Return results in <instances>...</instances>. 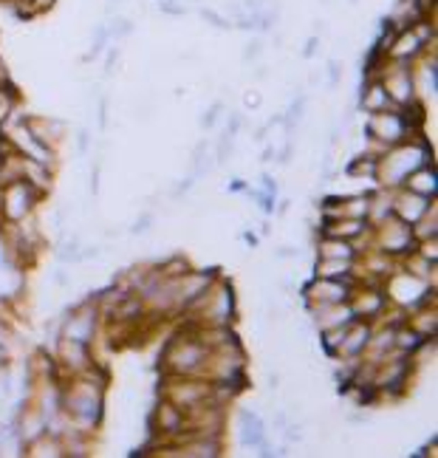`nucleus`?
<instances>
[{
	"label": "nucleus",
	"instance_id": "6e6552de",
	"mask_svg": "<svg viewBox=\"0 0 438 458\" xmlns=\"http://www.w3.org/2000/svg\"><path fill=\"white\" fill-rule=\"evenodd\" d=\"M305 291H314L311 297H317V303H348L351 300V283L348 280H322L320 277Z\"/></svg>",
	"mask_w": 438,
	"mask_h": 458
},
{
	"label": "nucleus",
	"instance_id": "a878e982",
	"mask_svg": "<svg viewBox=\"0 0 438 458\" xmlns=\"http://www.w3.org/2000/svg\"><path fill=\"white\" fill-rule=\"evenodd\" d=\"M150 221H153V218H150V216H145V218H142L139 224H133V232H139V235H142V232H147V227H150Z\"/></svg>",
	"mask_w": 438,
	"mask_h": 458
},
{
	"label": "nucleus",
	"instance_id": "7c9ffc66",
	"mask_svg": "<svg viewBox=\"0 0 438 458\" xmlns=\"http://www.w3.org/2000/svg\"><path fill=\"white\" fill-rule=\"evenodd\" d=\"M351 3H356V0H351Z\"/></svg>",
	"mask_w": 438,
	"mask_h": 458
},
{
	"label": "nucleus",
	"instance_id": "4be33fe9",
	"mask_svg": "<svg viewBox=\"0 0 438 458\" xmlns=\"http://www.w3.org/2000/svg\"><path fill=\"white\" fill-rule=\"evenodd\" d=\"M263 54V43L260 40H252L249 45H246V51H243V60H257Z\"/></svg>",
	"mask_w": 438,
	"mask_h": 458
},
{
	"label": "nucleus",
	"instance_id": "2f4dec72",
	"mask_svg": "<svg viewBox=\"0 0 438 458\" xmlns=\"http://www.w3.org/2000/svg\"><path fill=\"white\" fill-rule=\"evenodd\" d=\"M156 3H159V0H156Z\"/></svg>",
	"mask_w": 438,
	"mask_h": 458
},
{
	"label": "nucleus",
	"instance_id": "393cba45",
	"mask_svg": "<svg viewBox=\"0 0 438 458\" xmlns=\"http://www.w3.org/2000/svg\"><path fill=\"white\" fill-rule=\"evenodd\" d=\"M286 442H303V428L300 425H288L286 428Z\"/></svg>",
	"mask_w": 438,
	"mask_h": 458
},
{
	"label": "nucleus",
	"instance_id": "ddd939ff",
	"mask_svg": "<svg viewBox=\"0 0 438 458\" xmlns=\"http://www.w3.org/2000/svg\"><path fill=\"white\" fill-rule=\"evenodd\" d=\"M207 359V351L198 345V342H181V351L176 354V359H173V368L176 371H181V374H187V371H196L201 362Z\"/></svg>",
	"mask_w": 438,
	"mask_h": 458
},
{
	"label": "nucleus",
	"instance_id": "9d476101",
	"mask_svg": "<svg viewBox=\"0 0 438 458\" xmlns=\"http://www.w3.org/2000/svg\"><path fill=\"white\" fill-rule=\"evenodd\" d=\"M317 255L322 260H354L356 257V249L351 240L345 238H337V235H322L320 246H317Z\"/></svg>",
	"mask_w": 438,
	"mask_h": 458
},
{
	"label": "nucleus",
	"instance_id": "412c9836",
	"mask_svg": "<svg viewBox=\"0 0 438 458\" xmlns=\"http://www.w3.org/2000/svg\"><path fill=\"white\" fill-rule=\"evenodd\" d=\"M243 105H246L249 111H257V108L263 105V94H260V91H246V94H243Z\"/></svg>",
	"mask_w": 438,
	"mask_h": 458
},
{
	"label": "nucleus",
	"instance_id": "2eb2a0df",
	"mask_svg": "<svg viewBox=\"0 0 438 458\" xmlns=\"http://www.w3.org/2000/svg\"><path fill=\"white\" fill-rule=\"evenodd\" d=\"M351 272H354V260H322L317 263V277L322 280H348L351 283Z\"/></svg>",
	"mask_w": 438,
	"mask_h": 458
},
{
	"label": "nucleus",
	"instance_id": "f03ea898",
	"mask_svg": "<svg viewBox=\"0 0 438 458\" xmlns=\"http://www.w3.org/2000/svg\"><path fill=\"white\" fill-rule=\"evenodd\" d=\"M379 82L396 108L410 105L416 99V79H413V71L408 68V62H396L393 68H385L379 74Z\"/></svg>",
	"mask_w": 438,
	"mask_h": 458
},
{
	"label": "nucleus",
	"instance_id": "0eeeda50",
	"mask_svg": "<svg viewBox=\"0 0 438 458\" xmlns=\"http://www.w3.org/2000/svg\"><path fill=\"white\" fill-rule=\"evenodd\" d=\"M240 445L243 447H252V450H269L266 445V430H263V422L257 413L252 410H240Z\"/></svg>",
	"mask_w": 438,
	"mask_h": 458
},
{
	"label": "nucleus",
	"instance_id": "cd10ccee",
	"mask_svg": "<svg viewBox=\"0 0 438 458\" xmlns=\"http://www.w3.org/2000/svg\"><path fill=\"white\" fill-rule=\"evenodd\" d=\"M85 150H88V130L79 133V153H85Z\"/></svg>",
	"mask_w": 438,
	"mask_h": 458
},
{
	"label": "nucleus",
	"instance_id": "b1692460",
	"mask_svg": "<svg viewBox=\"0 0 438 458\" xmlns=\"http://www.w3.org/2000/svg\"><path fill=\"white\" fill-rule=\"evenodd\" d=\"M218 116H220V105H213V108L207 111V116L201 119V125H204V128H213V125L218 122Z\"/></svg>",
	"mask_w": 438,
	"mask_h": 458
},
{
	"label": "nucleus",
	"instance_id": "7ed1b4c3",
	"mask_svg": "<svg viewBox=\"0 0 438 458\" xmlns=\"http://www.w3.org/2000/svg\"><path fill=\"white\" fill-rule=\"evenodd\" d=\"M40 199V193L28 184V181H11V184H3V216L11 221V224H17V221H23L31 210H34V201Z\"/></svg>",
	"mask_w": 438,
	"mask_h": 458
},
{
	"label": "nucleus",
	"instance_id": "c756f323",
	"mask_svg": "<svg viewBox=\"0 0 438 458\" xmlns=\"http://www.w3.org/2000/svg\"><path fill=\"white\" fill-rule=\"evenodd\" d=\"M322 3H328V0H322Z\"/></svg>",
	"mask_w": 438,
	"mask_h": 458
},
{
	"label": "nucleus",
	"instance_id": "aec40b11",
	"mask_svg": "<svg viewBox=\"0 0 438 458\" xmlns=\"http://www.w3.org/2000/svg\"><path fill=\"white\" fill-rule=\"evenodd\" d=\"M342 82V65L337 60H328V88H337Z\"/></svg>",
	"mask_w": 438,
	"mask_h": 458
},
{
	"label": "nucleus",
	"instance_id": "1a4fd4ad",
	"mask_svg": "<svg viewBox=\"0 0 438 458\" xmlns=\"http://www.w3.org/2000/svg\"><path fill=\"white\" fill-rule=\"evenodd\" d=\"M359 105H362V111H365V113H371V116L393 108V102H391L388 91L382 88L379 77H371V82L365 85V91H362V96H359Z\"/></svg>",
	"mask_w": 438,
	"mask_h": 458
},
{
	"label": "nucleus",
	"instance_id": "dca6fc26",
	"mask_svg": "<svg viewBox=\"0 0 438 458\" xmlns=\"http://www.w3.org/2000/svg\"><path fill=\"white\" fill-rule=\"evenodd\" d=\"M91 334H94V314H77L65 325V340H74V342L88 345Z\"/></svg>",
	"mask_w": 438,
	"mask_h": 458
},
{
	"label": "nucleus",
	"instance_id": "bb28decb",
	"mask_svg": "<svg viewBox=\"0 0 438 458\" xmlns=\"http://www.w3.org/2000/svg\"><path fill=\"white\" fill-rule=\"evenodd\" d=\"M119 6H122V0H108V3H105V14H111V11H119Z\"/></svg>",
	"mask_w": 438,
	"mask_h": 458
},
{
	"label": "nucleus",
	"instance_id": "4468645a",
	"mask_svg": "<svg viewBox=\"0 0 438 458\" xmlns=\"http://www.w3.org/2000/svg\"><path fill=\"white\" fill-rule=\"evenodd\" d=\"M351 303V308H354V317L359 320V317H368V320H374V317H379L382 314V308H385V294H379V291H368V294H362L359 300H348Z\"/></svg>",
	"mask_w": 438,
	"mask_h": 458
},
{
	"label": "nucleus",
	"instance_id": "5701e85b",
	"mask_svg": "<svg viewBox=\"0 0 438 458\" xmlns=\"http://www.w3.org/2000/svg\"><path fill=\"white\" fill-rule=\"evenodd\" d=\"M317 51H320V37L314 34V37H308V40H305V48H303V57H305V60H311V57H314Z\"/></svg>",
	"mask_w": 438,
	"mask_h": 458
},
{
	"label": "nucleus",
	"instance_id": "c85d7f7f",
	"mask_svg": "<svg viewBox=\"0 0 438 458\" xmlns=\"http://www.w3.org/2000/svg\"><path fill=\"white\" fill-rule=\"evenodd\" d=\"M274 153H277L274 147H266V150H263V159H260V162H271V159H274Z\"/></svg>",
	"mask_w": 438,
	"mask_h": 458
},
{
	"label": "nucleus",
	"instance_id": "9b49d317",
	"mask_svg": "<svg viewBox=\"0 0 438 458\" xmlns=\"http://www.w3.org/2000/svg\"><path fill=\"white\" fill-rule=\"evenodd\" d=\"M368 345H371V325H368V323H356V320H354V323L345 328V340H342L339 351H342V354H348V357H359Z\"/></svg>",
	"mask_w": 438,
	"mask_h": 458
},
{
	"label": "nucleus",
	"instance_id": "f257e3e1",
	"mask_svg": "<svg viewBox=\"0 0 438 458\" xmlns=\"http://www.w3.org/2000/svg\"><path fill=\"white\" fill-rule=\"evenodd\" d=\"M422 164H427V150L425 147H416V145H402L396 147L391 156L379 159V173L376 179H382V184L388 187H399L405 184V179L419 170Z\"/></svg>",
	"mask_w": 438,
	"mask_h": 458
},
{
	"label": "nucleus",
	"instance_id": "f8f14e48",
	"mask_svg": "<svg viewBox=\"0 0 438 458\" xmlns=\"http://www.w3.org/2000/svg\"><path fill=\"white\" fill-rule=\"evenodd\" d=\"M405 190H413L425 199H436V190H438V181H436V170L422 164L419 170H413L408 179H405Z\"/></svg>",
	"mask_w": 438,
	"mask_h": 458
},
{
	"label": "nucleus",
	"instance_id": "39448f33",
	"mask_svg": "<svg viewBox=\"0 0 438 458\" xmlns=\"http://www.w3.org/2000/svg\"><path fill=\"white\" fill-rule=\"evenodd\" d=\"M416 235L413 227L405 224V221H391V224H382V252H391V255H410L416 252Z\"/></svg>",
	"mask_w": 438,
	"mask_h": 458
},
{
	"label": "nucleus",
	"instance_id": "20e7f679",
	"mask_svg": "<svg viewBox=\"0 0 438 458\" xmlns=\"http://www.w3.org/2000/svg\"><path fill=\"white\" fill-rule=\"evenodd\" d=\"M368 136L374 139H382L385 145H402L405 136H410L405 119L399 111H382V113H374L371 122H368Z\"/></svg>",
	"mask_w": 438,
	"mask_h": 458
},
{
	"label": "nucleus",
	"instance_id": "423d86ee",
	"mask_svg": "<svg viewBox=\"0 0 438 458\" xmlns=\"http://www.w3.org/2000/svg\"><path fill=\"white\" fill-rule=\"evenodd\" d=\"M427 210H430V199H425V196H419V193H413V190H405V193H399V199L393 201V216L399 218V221H405V224H419L425 216H427Z\"/></svg>",
	"mask_w": 438,
	"mask_h": 458
},
{
	"label": "nucleus",
	"instance_id": "f3484780",
	"mask_svg": "<svg viewBox=\"0 0 438 458\" xmlns=\"http://www.w3.org/2000/svg\"><path fill=\"white\" fill-rule=\"evenodd\" d=\"M348 173L351 176H371V179H376V173H379V159L376 156H362V162H354L351 167H348Z\"/></svg>",
	"mask_w": 438,
	"mask_h": 458
},
{
	"label": "nucleus",
	"instance_id": "a211bd4d",
	"mask_svg": "<svg viewBox=\"0 0 438 458\" xmlns=\"http://www.w3.org/2000/svg\"><path fill=\"white\" fill-rule=\"evenodd\" d=\"M201 20H207L213 28H218V31H229L232 28V20L229 17H223L220 11L215 9H201Z\"/></svg>",
	"mask_w": 438,
	"mask_h": 458
},
{
	"label": "nucleus",
	"instance_id": "6ab92c4d",
	"mask_svg": "<svg viewBox=\"0 0 438 458\" xmlns=\"http://www.w3.org/2000/svg\"><path fill=\"white\" fill-rule=\"evenodd\" d=\"M159 11H164L170 17H181V14H187V6L179 0H159Z\"/></svg>",
	"mask_w": 438,
	"mask_h": 458
}]
</instances>
